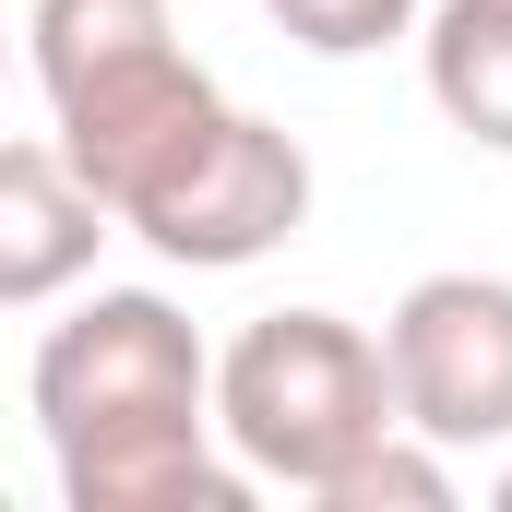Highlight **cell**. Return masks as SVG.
<instances>
[{"mask_svg":"<svg viewBox=\"0 0 512 512\" xmlns=\"http://www.w3.org/2000/svg\"><path fill=\"white\" fill-rule=\"evenodd\" d=\"M417 72H429V108L477 155H512V0H429Z\"/></svg>","mask_w":512,"mask_h":512,"instance_id":"52a82bcc","label":"cell"},{"mask_svg":"<svg viewBox=\"0 0 512 512\" xmlns=\"http://www.w3.org/2000/svg\"><path fill=\"white\" fill-rule=\"evenodd\" d=\"M489 501H501V512H512V465H501V477H489Z\"/></svg>","mask_w":512,"mask_h":512,"instance_id":"30bf717a","label":"cell"},{"mask_svg":"<svg viewBox=\"0 0 512 512\" xmlns=\"http://www.w3.org/2000/svg\"><path fill=\"white\" fill-rule=\"evenodd\" d=\"M322 512H453V453L417 441V429H382V441L322 489Z\"/></svg>","mask_w":512,"mask_h":512,"instance_id":"ba28073f","label":"cell"},{"mask_svg":"<svg viewBox=\"0 0 512 512\" xmlns=\"http://www.w3.org/2000/svg\"><path fill=\"white\" fill-rule=\"evenodd\" d=\"M24 48H36V84H48V143L60 167L108 203V215H143L227 120L215 72L179 48L167 0H36L24 12Z\"/></svg>","mask_w":512,"mask_h":512,"instance_id":"7a4b0ae2","label":"cell"},{"mask_svg":"<svg viewBox=\"0 0 512 512\" xmlns=\"http://www.w3.org/2000/svg\"><path fill=\"white\" fill-rule=\"evenodd\" d=\"M393 417L382 334H358L346 310H262L251 334L215 358V441L251 465V489L322 501Z\"/></svg>","mask_w":512,"mask_h":512,"instance_id":"3957f363","label":"cell"},{"mask_svg":"<svg viewBox=\"0 0 512 512\" xmlns=\"http://www.w3.org/2000/svg\"><path fill=\"white\" fill-rule=\"evenodd\" d=\"M310 227V155H298V131L251 120V108H227L215 143L131 215V239L155 262H191V274H239V262L286 251Z\"/></svg>","mask_w":512,"mask_h":512,"instance_id":"5b68a950","label":"cell"},{"mask_svg":"<svg viewBox=\"0 0 512 512\" xmlns=\"http://www.w3.org/2000/svg\"><path fill=\"white\" fill-rule=\"evenodd\" d=\"M36 429L60 453L72 512H239L251 465L215 453V358L179 298L155 286H96L72 322L36 346Z\"/></svg>","mask_w":512,"mask_h":512,"instance_id":"6da1fadb","label":"cell"},{"mask_svg":"<svg viewBox=\"0 0 512 512\" xmlns=\"http://www.w3.org/2000/svg\"><path fill=\"white\" fill-rule=\"evenodd\" d=\"M393 417L441 453L512 441V274H417L382 322Z\"/></svg>","mask_w":512,"mask_h":512,"instance_id":"277c9868","label":"cell"},{"mask_svg":"<svg viewBox=\"0 0 512 512\" xmlns=\"http://www.w3.org/2000/svg\"><path fill=\"white\" fill-rule=\"evenodd\" d=\"M310 60H370V48H393V36H417V12L429 0H262Z\"/></svg>","mask_w":512,"mask_h":512,"instance_id":"9c48e42d","label":"cell"},{"mask_svg":"<svg viewBox=\"0 0 512 512\" xmlns=\"http://www.w3.org/2000/svg\"><path fill=\"white\" fill-rule=\"evenodd\" d=\"M108 203L60 167V143H0V310H48L72 298L108 251Z\"/></svg>","mask_w":512,"mask_h":512,"instance_id":"8992f818","label":"cell"}]
</instances>
